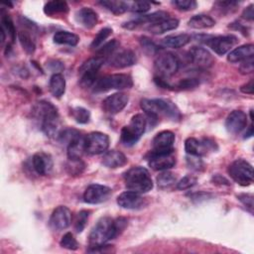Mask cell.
<instances>
[{"instance_id":"cell-1","label":"cell","mask_w":254,"mask_h":254,"mask_svg":"<svg viewBox=\"0 0 254 254\" xmlns=\"http://www.w3.org/2000/svg\"><path fill=\"white\" fill-rule=\"evenodd\" d=\"M32 114L40 122L42 131L49 137H58L60 130V116L58 108L47 100L36 102Z\"/></svg>"},{"instance_id":"cell-2","label":"cell","mask_w":254,"mask_h":254,"mask_svg":"<svg viewBox=\"0 0 254 254\" xmlns=\"http://www.w3.org/2000/svg\"><path fill=\"white\" fill-rule=\"evenodd\" d=\"M127 225V220L123 217H119L116 220L108 216L101 217L89 234L90 246H96L105 244L108 240L115 238Z\"/></svg>"},{"instance_id":"cell-3","label":"cell","mask_w":254,"mask_h":254,"mask_svg":"<svg viewBox=\"0 0 254 254\" xmlns=\"http://www.w3.org/2000/svg\"><path fill=\"white\" fill-rule=\"evenodd\" d=\"M141 108L147 114L148 119L157 121L160 116H165L173 121L180 120L182 115L179 108L169 99L144 98L140 102Z\"/></svg>"},{"instance_id":"cell-4","label":"cell","mask_w":254,"mask_h":254,"mask_svg":"<svg viewBox=\"0 0 254 254\" xmlns=\"http://www.w3.org/2000/svg\"><path fill=\"white\" fill-rule=\"evenodd\" d=\"M125 187L128 190L144 193L153 189V181L144 167H132L124 174Z\"/></svg>"},{"instance_id":"cell-5","label":"cell","mask_w":254,"mask_h":254,"mask_svg":"<svg viewBox=\"0 0 254 254\" xmlns=\"http://www.w3.org/2000/svg\"><path fill=\"white\" fill-rule=\"evenodd\" d=\"M147 126V118L142 114L134 115L129 124L124 126L121 130L120 141L124 146L130 147L138 142L144 134Z\"/></svg>"},{"instance_id":"cell-6","label":"cell","mask_w":254,"mask_h":254,"mask_svg":"<svg viewBox=\"0 0 254 254\" xmlns=\"http://www.w3.org/2000/svg\"><path fill=\"white\" fill-rule=\"evenodd\" d=\"M133 85L132 77L125 73H115L97 79L93 85L95 92H104L110 89L130 88Z\"/></svg>"},{"instance_id":"cell-7","label":"cell","mask_w":254,"mask_h":254,"mask_svg":"<svg viewBox=\"0 0 254 254\" xmlns=\"http://www.w3.org/2000/svg\"><path fill=\"white\" fill-rule=\"evenodd\" d=\"M104 63L105 58L99 56L85 61L78 68V73L80 76L79 84L84 88L93 86L97 80L96 74Z\"/></svg>"},{"instance_id":"cell-8","label":"cell","mask_w":254,"mask_h":254,"mask_svg":"<svg viewBox=\"0 0 254 254\" xmlns=\"http://www.w3.org/2000/svg\"><path fill=\"white\" fill-rule=\"evenodd\" d=\"M228 174L231 179L240 186L246 187L253 183V168L244 159H237L228 167Z\"/></svg>"},{"instance_id":"cell-9","label":"cell","mask_w":254,"mask_h":254,"mask_svg":"<svg viewBox=\"0 0 254 254\" xmlns=\"http://www.w3.org/2000/svg\"><path fill=\"white\" fill-rule=\"evenodd\" d=\"M180 67V61L176 55L172 53L160 54L155 62L154 68L158 73V77L165 78L175 74Z\"/></svg>"},{"instance_id":"cell-10","label":"cell","mask_w":254,"mask_h":254,"mask_svg":"<svg viewBox=\"0 0 254 254\" xmlns=\"http://www.w3.org/2000/svg\"><path fill=\"white\" fill-rule=\"evenodd\" d=\"M109 137L102 132H91L85 136V152L90 155L105 153L109 147Z\"/></svg>"},{"instance_id":"cell-11","label":"cell","mask_w":254,"mask_h":254,"mask_svg":"<svg viewBox=\"0 0 254 254\" xmlns=\"http://www.w3.org/2000/svg\"><path fill=\"white\" fill-rule=\"evenodd\" d=\"M149 166L156 171H167L176 165L174 150L164 152H150L148 158Z\"/></svg>"},{"instance_id":"cell-12","label":"cell","mask_w":254,"mask_h":254,"mask_svg":"<svg viewBox=\"0 0 254 254\" xmlns=\"http://www.w3.org/2000/svg\"><path fill=\"white\" fill-rule=\"evenodd\" d=\"M111 192L112 191L109 187L99 184H92L85 189L83 192V200L90 204L101 203L109 198Z\"/></svg>"},{"instance_id":"cell-13","label":"cell","mask_w":254,"mask_h":254,"mask_svg":"<svg viewBox=\"0 0 254 254\" xmlns=\"http://www.w3.org/2000/svg\"><path fill=\"white\" fill-rule=\"evenodd\" d=\"M71 222V212L68 207L60 205L54 209L51 214L49 224L53 230L61 231L66 229Z\"/></svg>"},{"instance_id":"cell-14","label":"cell","mask_w":254,"mask_h":254,"mask_svg":"<svg viewBox=\"0 0 254 254\" xmlns=\"http://www.w3.org/2000/svg\"><path fill=\"white\" fill-rule=\"evenodd\" d=\"M237 38L233 35L216 36L209 38L205 41V44L218 56H222L230 51L237 43Z\"/></svg>"},{"instance_id":"cell-15","label":"cell","mask_w":254,"mask_h":254,"mask_svg":"<svg viewBox=\"0 0 254 254\" xmlns=\"http://www.w3.org/2000/svg\"><path fill=\"white\" fill-rule=\"evenodd\" d=\"M129 101V97L124 92H116L107 96L102 101V108L108 114H117L122 111Z\"/></svg>"},{"instance_id":"cell-16","label":"cell","mask_w":254,"mask_h":254,"mask_svg":"<svg viewBox=\"0 0 254 254\" xmlns=\"http://www.w3.org/2000/svg\"><path fill=\"white\" fill-rule=\"evenodd\" d=\"M117 203L125 209H140L147 203L146 198L139 192L126 190L117 196Z\"/></svg>"},{"instance_id":"cell-17","label":"cell","mask_w":254,"mask_h":254,"mask_svg":"<svg viewBox=\"0 0 254 254\" xmlns=\"http://www.w3.org/2000/svg\"><path fill=\"white\" fill-rule=\"evenodd\" d=\"M189 59L192 64L199 68L210 67L214 63L211 54L201 47H192L189 52Z\"/></svg>"},{"instance_id":"cell-18","label":"cell","mask_w":254,"mask_h":254,"mask_svg":"<svg viewBox=\"0 0 254 254\" xmlns=\"http://www.w3.org/2000/svg\"><path fill=\"white\" fill-rule=\"evenodd\" d=\"M214 142L210 141L209 139H202L201 141L190 137L185 141V151L188 155L191 156H202L204 155L207 150L214 148Z\"/></svg>"},{"instance_id":"cell-19","label":"cell","mask_w":254,"mask_h":254,"mask_svg":"<svg viewBox=\"0 0 254 254\" xmlns=\"http://www.w3.org/2000/svg\"><path fill=\"white\" fill-rule=\"evenodd\" d=\"M247 125V115L241 110H233L225 120V128L230 134L240 133Z\"/></svg>"},{"instance_id":"cell-20","label":"cell","mask_w":254,"mask_h":254,"mask_svg":"<svg viewBox=\"0 0 254 254\" xmlns=\"http://www.w3.org/2000/svg\"><path fill=\"white\" fill-rule=\"evenodd\" d=\"M136 55L131 50H122L118 53H113L108 60L111 66L116 68H124L131 66L136 63Z\"/></svg>"},{"instance_id":"cell-21","label":"cell","mask_w":254,"mask_h":254,"mask_svg":"<svg viewBox=\"0 0 254 254\" xmlns=\"http://www.w3.org/2000/svg\"><path fill=\"white\" fill-rule=\"evenodd\" d=\"M175 142V134L172 131L165 130L161 131L152 140V151L154 152H164L171 151L173 149V144Z\"/></svg>"},{"instance_id":"cell-22","label":"cell","mask_w":254,"mask_h":254,"mask_svg":"<svg viewBox=\"0 0 254 254\" xmlns=\"http://www.w3.org/2000/svg\"><path fill=\"white\" fill-rule=\"evenodd\" d=\"M32 164L37 174L41 176L49 175L53 169L52 157L45 152H38L32 158Z\"/></svg>"},{"instance_id":"cell-23","label":"cell","mask_w":254,"mask_h":254,"mask_svg":"<svg viewBox=\"0 0 254 254\" xmlns=\"http://www.w3.org/2000/svg\"><path fill=\"white\" fill-rule=\"evenodd\" d=\"M66 151L68 159H81V156L85 151V137L78 132L66 144Z\"/></svg>"},{"instance_id":"cell-24","label":"cell","mask_w":254,"mask_h":254,"mask_svg":"<svg viewBox=\"0 0 254 254\" xmlns=\"http://www.w3.org/2000/svg\"><path fill=\"white\" fill-rule=\"evenodd\" d=\"M75 20L84 28L92 29L96 26L98 22V16L93 9L89 7H82L81 9L76 11Z\"/></svg>"},{"instance_id":"cell-25","label":"cell","mask_w":254,"mask_h":254,"mask_svg":"<svg viewBox=\"0 0 254 254\" xmlns=\"http://www.w3.org/2000/svg\"><path fill=\"white\" fill-rule=\"evenodd\" d=\"M126 156L117 150L106 151L102 157V164L109 169H116L127 164Z\"/></svg>"},{"instance_id":"cell-26","label":"cell","mask_w":254,"mask_h":254,"mask_svg":"<svg viewBox=\"0 0 254 254\" xmlns=\"http://www.w3.org/2000/svg\"><path fill=\"white\" fill-rule=\"evenodd\" d=\"M253 55H254V46L252 44H246L232 50L227 56V61L232 64L241 63L253 57Z\"/></svg>"},{"instance_id":"cell-27","label":"cell","mask_w":254,"mask_h":254,"mask_svg":"<svg viewBox=\"0 0 254 254\" xmlns=\"http://www.w3.org/2000/svg\"><path fill=\"white\" fill-rule=\"evenodd\" d=\"M49 88L56 98H61L65 91V79L62 73H54L50 78Z\"/></svg>"},{"instance_id":"cell-28","label":"cell","mask_w":254,"mask_h":254,"mask_svg":"<svg viewBox=\"0 0 254 254\" xmlns=\"http://www.w3.org/2000/svg\"><path fill=\"white\" fill-rule=\"evenodd\" d=\"M190 41V36L189 34H179V35H171L167 36L163 39L162 44L164 47L179 49L185 47Z\"/></svg>"},{"instance_id":"cell-29","label":"cell","mask_w":254,"mask_h":254,"mask_svg":"<svg viewBox=\"0 0 254 254\" xmlns=\"http://www.w3.org/2000/svg\"><path fill=\"white\" fill-rule=\"evenodd\" d=\"M188 25L192 29H208L215 25V20L208 15L199 14L192 16L189 20Z\"/></svg>"},{"instance_id":"cell-30","label":"cell","mask_w":254,"mask_h":254,"mask_svg":"<svg viewBox=\"0 0 254 254\" xmlns=\"http://www.w3.org/2000/svg\"><path fill=\"white\" fill-rule=\"evenodd\" d=\"M178 26H179V20L178 19L169 18V19H166V20H164L162 22H159L157 24L150 25L148 30L153 34L159 35V34H163V33L168 32V31L175 30V29L178 28Z\"/></svg>"},{"instance_id":"cell-31","label":"cell","mask_w":254,"mask_h":254,"mask_svg":"<svg viewBox=\"0 0 254 254\" xmlns=\"http://www.w3.org/2000/svg\"><path fill=\"white\" fill-rule=\"evenodd\" d=\"M68 11V6L65 1L53 0L49 1L44 6V12L48 16H54L58 14H64Z\"/></svg>"},{"instance_id":"cell-32","label":"cell","mask_w":254,"mask_h":254,"mask_svg":"<svg viewBox=\"0 0 254 254\" xmlns=\"http://www.w3.org/2000/svg\"><path fill=\"white\" fill-rule=\"evenodd\" d=\"M54 42L59 45L76 46L79 42V37L68 31H58L54 35Z\"/></svg>"},{"instance_id":"cell-33","label":"cell","mask_w":254,"mask_h":254,"mask_svg":"<svg viewBox=\"0 0 254 254\" xmlns=\"http://www.w3.org/2000/svg\"><path fill=\"white\" fill-rule=\"evenodd\" d=\"M99 4L115 15L122 14L127 10H129V2H125V1L103 0V1H99Z\"/></svg>"},{"instance_id":"cell-34","label":"cell","mask_w":254,"mask_h":254,"mask_svg":"<svg viewBox=\"0 0 254 254\" xmlns=\"http://www.w3.org/2000/svg\"><path fill=\"white\" fill-rule=\"evenodd\" d=\"M18 39H19V42L23 48V50L29 54V55H32L35 50H36V45H35V42L32 38V36L28 33V31H20L18 33Z\"/></svg>"},{"instance_id":"cell-35","label":"cell","mask_w":254,"mask_h":254,"mask_svg":"<svg viewBox=\"0 0 254 254\" xmlns=\"http://www.w3.org/2000/svg\"><path fill=\"white\" fill-rule=\"evenodd\" d=\"M85 163L81 159H68L65 163V171L70 176H78L83 173Z\"/></svg>"},{"instance_id":"cell-36","label":"cell","mask_w":254,"mask_h":254,"mask_svg":"<svg viewBox=\"0 0 254 254\" xmlns=\"http://www.w3.org/2000/svg\"><path fill=\"white\" fill-rule=\"evenodd\" d=\"M157 184L158 187L161 189H165V188H169L172 185H174L177 181V177L174 173L167 171H163L161 174H159L157 176Z\"/></svg>"},{"instance_id":"cell-37","label":"cell","mask_w":254,"mask_h":254,"mask_svg":"<svg viewBox=\"0 0 254 254\" xmlns=\"http://www.w3.org/2000/svg\"><path fill=\"white\" fill-rule=\"evenodd\" d=\"M70 113H71V116L73 117V119L77 123H79V124H85L90 119V112H89V110H87L86 108L81 107V106L73 107L70 110Z\"/></svg>"},{"instance_id":"cell-38","label":"cell","mask_w":254,"mask_h":254,"mask_svg":"<svg viewBox=\"0 0 254 254\" xmlns=\"http://www.w3.org/2000/svg\"><path fill=\"white\" fill-rule=\"evenodd\" d=\"M1 28L4 30L5 33L8 34L11 42L13 43L16 38V30L13 24V21L9 15H3L1 18Z\"/></svg>"},{"instance_id":"cell-39","label":"cell","mask_w":254,"mask_h":254,"mask_svg":"<svg viewBox=\"0 0 254 254\" xmlns=\"http://www.w3.org/2000/svg\"><path fill=\"white\" fill-rule=\"evenodd\" d=\"M111 33H112V29H110V28H103V29H101L97 33L95 38L93 39V41H92V43L90 45V48L91 49H98L103 44V42L111 35Z\"/></svg>"},{"instance_id":"cell-40","label":"cell","mask_w":254,"mask_h":254,"mask_svg":"<svg viewBox=\"0 0 254 254\" xmlns=\"http://www.w3.org/2000/svg\"><path fill=\"white\" fill-rule=\"evenodd\" d=\"M60 245L63 248L68 249V250H76L78 248V242L70 232H66L61 239Z\"/></svg>"},{"instance_id":"cell-41","label":"cell","mask_w":254,"mask_h":254,"mask_svg":"<svg viewBox=\"0 0 254 254\" xmlns=\"http://www.w3.org/2000/svg\"><path fill=\"white\" fill-rule=\"evenodd\" d=\"M140 45H141L142 50L144 51V53L149 55V56L155 55L159 50L158 46L147 37H141L140 38Z\"/></svg>"},{"instance_id":"cell-42","label":"cell","mask_w":254,"mask_h":254,"mask_svg":"<svg viewBox=\"0 0 254 254\" xmlns=\"http://www.w3.org/2000/svg\"><path fill=\"white\" fill-rule=\"evenodd\" d=\"M119 44L116 40H112L110 42H108L107 44H105L103 47H101L98 51H97V55L99 57H103V58H106V57H110L115 51L116 49L118 48Z\"/></svg>"},{"instance_id":"cell-43","label":"cell","mask_w":254,"mask_h":254,"mask_svg":"<svg viewBox=\"0 0 254 254\" xmlns=\"http://www.w3.org/2000/svg\"><path fill=\"white\" fill-rule=\"evenodd\" d=\"M195 184H196V178L192 175H187L177 183V189L181 190H185L190 189Z\"/></svg>"},{"instance_id":"cell-44","label":"cell","mask_w":254,"mask_h":254,"mask_svg":"<svg viewBox=\"0 0 254 254\" xmlns=\"http://www.w3.org/2000/svg\"><path fill=\"white\" fill-rule=\"evenodd\" d=\"M88 215H89V211H87V210H81L77 213L75 223H74V228H75L76 232L79 233L84 229L87 219H88Z\"/></svg>"},{"instance_id":"cell-45","label":"cell","mask_w":254,"mask_h":254,"mask_svg":"<svg viewBox=\"0 0 254 254\" xmlns=\"http://www.w3.org/2000/svg\"><path fill=\"white\" fill-rule=\"evenodd\" d=\"M151 8L150 3L145 1H135L129 3V10L136 13H145Z\"/></svg>"},{"instance_id":"cell-46","label":"cell","mask_w":254,"mask_h":254,"mask_svg":"<svg viewBox=\"0 0 254 254\" xmlns=\"http://www.w3.org/2000/svg\"><path fill=\"white\" fill-rule=\"evenodd\" d=\"M173 4L183 11H190L196 7V2L193 0H175L173 1Z\"/></svg>"},{"instance_id":"cell-47","label":"cell","mask_w":254,"mask_h":254,"mask_svg":"<svg viewBox=\"0 0 254 254\" xmlns=\"http://www.w3.org/2000/svg\"><path fill=\"white\" fill-rule=\"evenodd\" d=\"M198 84H199V80L197 78H184L178 83L177 87L179 89L188 90V89L196 87Z\"/></svg>"},{"instance_id":"cell-48","label":"cell","mask_w":254,"mask_h":254,"mask_svg":"<svg viewBox=\"0 0 254 254\" xmlns=\"http://www.w3.org/2000/svg\"><path fill=\"white\" fill-rule=\"evenodd\" d=\"M239 70L243 74H248L252 73L254 70V60L253 57L241 62V64L239 66Z\"/></svg>"},{"instance_id":"cell-49","label":"cell","mask_w":254,"mask_h":254,"mask_svg":"<svg viewBox=\"0 0 254 254\" xmlns=\"http://www.w3.org/2000/svg\"><path fill=\"white\" fill-rule=\"evenodd\" d=\"M187 163H188V166L193 170H201V168L203 167V163H202L200 157H198V156L188 155Z\"/></svg>"},{"instance_id":"cell-50","label":"cell","mask_w":254,"mask_h":254,"mask_svg":"<svg viewBox=\"0 0 254 254\" xmlns=\"http://www.w3.org/2000/svg\"><path fill=\"white\" fill-rule=\"evenodd\" d=\"M238 5L237 2L234 1H218L215 3V6L220 9L222 12L229 13L232 10L235 9V7Z\"/></svg>"},{"instance_id":"cell-51","label":"cell","mask_w":254,"mask_h":254,"mask_svg":"<svg viewBox=\"0 0 254 254\" xmlns=\"http://www.w3.org/2000/svg\"><path fill=\"white\" fill-rule=\"evenodd\" d=\"M237 198L249 209V211L252 213L253 209V195L249 193H241L237 195Z\"/></svg>"},{"instance_id":"cell-52","label":"cell","mask_w":254,"mask_h":254,"mask_svg":"<svg viewBox=\"0 0 254 254\" xmlns=\"http://www.w3.org/2000/svg\"><path fill=\"white\" fill-rule=\"evenodd\" d=\"M47 66L50 70L54 71L55 73H60L58 71L62 70L64 68V64H62V62L58 61V60H51L47 63Z\"/></svg>"},{"instance_id":"cell-53","label":"cell","mask_w":254,"mask_h":254,"mask_svg":"<svg viewBox=\"0 0 254 254\" xmlns=\"http://www.w3.org/2000/svg\"><path fill=\"white\" fill-rule=\"evenodd\" d=\"M242 18L247 21H253L254 19V10H253V4H250L248 7H246L242 12Z\"/></svg>"},{"instance_id":"cell-54","label":"cell","mask_w":254,"mask_h":254,"mask_svg":"<svg viewBox=\"0 0 254 254\" xmlns=\"http://www.w3.org/2000/svg\"><path fill=\"white\" fill-rule=\"evenodd\" d=\"M240 90L246 94H253V79H251L249 82L243 84L240 87Z\"/></svg>"},{"instance_id":"cell-55","label":"cell","mask_w":254,"mask_h":254,"mask_svg":"<svg viewBox=\"0 0 254 254\" xmlns=\"http://www.w3.org/2000/svg\"><path fill=\"white\" fill-rule=\"evenodd\" d=\"M212 181H213V184H219V185H225L224 183H227L228 184V181L225 179V178H223V177H221V176H219V175H216V176H213V178H212Z\"/></svg>"},{"instance_id":"cell-56","label":"cell","mask_w":254,"mask_h":254,"mask_svg":"<svg viewBox=\"0 0 254 254\" xmlns=\"http://www.w3.org/2000/svg\"><path fill=\"white\" fill-rule=\"evenodd\" d=\"M252 135H253V125L251 124V125L248 127V131L245 133L244 138H249V137H251Z\"/></svg>"}]
</instances>
